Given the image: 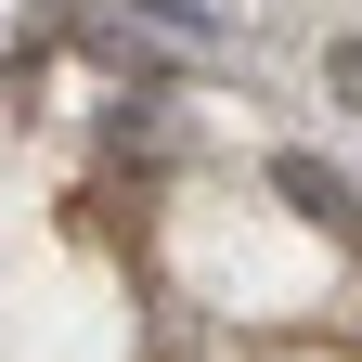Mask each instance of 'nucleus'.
Returning <instances> with one entry per match:
<instances>
[{
    "instance_id": "nucleus-1",
    "label": "nucleus",
    "mask_w": 362,
    "mask_h": 362,
    "mask_svg": "<svg viewBox=\"0 0 362 362\" xmlns=\"http://www.w3.org/2000/svg\"><path fill=\"white\" fill-rule=\"evenodd\" d=\"M324 90H349V104H362V39H349V52H324Z\"/></svg>"
}]
</instances>
